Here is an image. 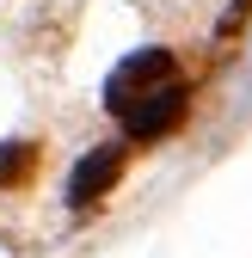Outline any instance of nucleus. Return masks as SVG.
I'll return each instance as SVG.
<instances>
[{
  "label": "nucleus",
  "mask_w": 252,
  "mask_h": 258,
  "mask_svg": "<svg viewBox=\"0 0 252 258\" xmlns=\"http://www.w3.org/2000/svg\"><path fill=\"white\" fill-rule=\"evenodd\" d=\"M105 105L111 117L130 129L136 142H154L184 117V86L166 49H136L130 61H117V74L105 80Z\"/></svg>",
  "instance_id": "1"
},
{
  "label": "nucleus",
  "mask_w": 252,
  "mask_h": 258,
  "mask_svg": "<svg viewBox=\"0 0 252 258\" xmlns=\"http://www.w3.org/2000/svg\"><path fill=\"white\" fill-rule=\"evenodd\" d=\"M117 178H123V148H92L80 166H74V178H68V203H74V209L99 203Z\"/></svg>",
  "instance_id": "2"
},
{
  "label": "nucleus",
  "mask_w": 252,
  "mask_h": 258,
  "mask_svg": "<svg viewBox=\"0 0 252 258\" xmlns=\"http://www.w3.org/2000/svg\"><path fill=\"white\" fill-rule=\"evenodd\" d=\"M31 166H37V148H31V142H7V148H0V184H19Z\"/></svg>",
  "instance_id": "3"
}]
</instances>
